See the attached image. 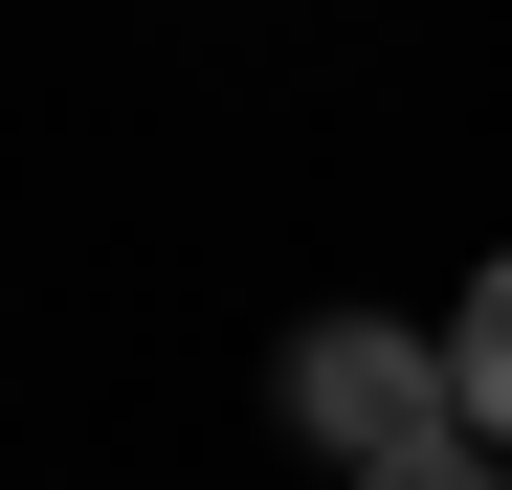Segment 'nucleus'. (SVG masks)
<instances>
[{
    "label": "nucleus",
    "instance_id": "nucleus-1",
    "mask_svg": "<svg viewBox=\"0 0 512 490\" xmlns=\"http://www.w3.org/2000/svg\"><path fill=\"white\" fill-rule=\"evenodd\" d=\"M290 424L334 468H401L423 424H468V379H446V335H401V312H312L290 335Z\"/></svg>",
    "mask_w": 512,
    "mask_h": 490
},
{
    "label": "nucleus",
    "instance_id": "nucleus-2",
    "mask_svg": "<svg viewBox=\"0 0 512 490\" xmlns=\"http://www.w3.org/2000/svg\"><path fill=\"white\" fill-rule=\"evenodd\" d=\"M446 379H468V424H490V446H512V245H490V290H468V312H446Z\"/></svg>",
    "mask_w": 512,
    "mask_h": 490
},
{
    "label": "nucleus",
    "instance_id": "nucleus-3",
    "mask_svg": "<svg viewBox=\"0 0 512 490\" xmlns=\"http://www.w3.org/2000/svg\"><path fill=\"white\" fill-rule=\"evenodd\" d=\"M357 490H512V446H490V424H423V446H401V468H357Z\"/></svg>",
    "mask_w": 512,
    "mask_h": 490
}]
</instances>
